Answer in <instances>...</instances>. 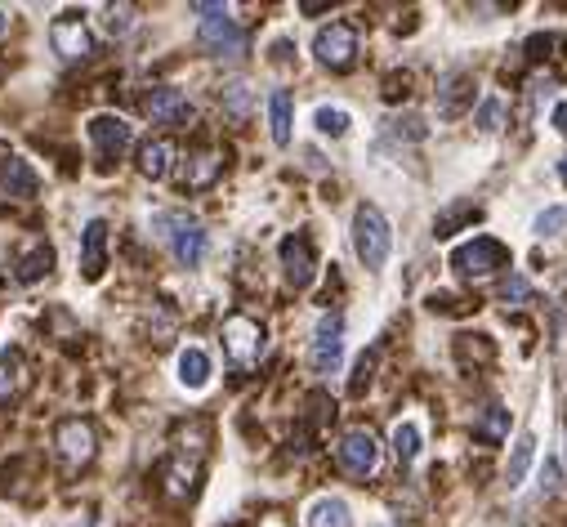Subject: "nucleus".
<instances>
[{
    "label": "nucleus",
    "mask_w": 567,
    "mask_h": 527,
    "mask_svg": "<svg viewBox=\"0 0 567 527\" xmlns=\"http://www.w3.org/2000/svg\"><path fill=\"white\" fill-rule=\"evenodd\" d=\"M367 385H371V358H362L358 362V376H353V385H349V394H362Z\"/></svg>",
    "instance_id": "34"
},
{
    "label": "nucleus",
    "mask_w": 567,
    "mask_h": 527,
    "mask_svg": "<svg viewBox=\"0 0 567 527\" xmlns=\"http://www.w3.org/2000/svg\"><path fill=\"white\" fill-rule=\"evenodd\" d=\"M474 215H478L474 206H451L447 215L438 219V237H451V228H456V224H465V219H474Z\"/></svg>",
    "instance_id": "33"
},
{
    "label": "nucleus",
    "mask_w": 567,
    "mask_h": 527,
    "mask_svg": "<svg viewBox=\"0 0 567 527\" xmlns=\"http://www.w3.org/2000/svg\"><path fill=\"white\" fill-rule=\"evenodd\" d=\"M313 126H317V134H331V139H344L349 134V126H353V117L344 108H331V103H322V108L313 112Z\"/></svg>",
    "instance_id": "25"
},
{
    "label": "nucleus",
    "mask_w": 567,
    "mask_h": 527,
    "mask_svg": "<svg viewBox=\"0 0 567 527\" xmlns=\"http://www.w3.org/2000/svg\"><path fill=\"white\" fill-rule=\"evenodd\" d=\"M469 90H474V81H469L465 72H460V76H447V81H442V94H438V112H442V117H456V112L465 108L469 99H474Z\"/></svg>",
    "instance_id": "23"
},
{
    "label": "nucleus",
    "mask_w": 567,
    "mask_h": 527,
    "mask_svg": "<svg viewBox=\"0 0 567 527\" xmlns=\"http://www.w3.org/2000/svg\"><path fill=\"white\" fill-rule=\"evenodd\" d=\"M50 45H54V54H59V59H67V63L90 59V54H94V36H90V27H85L76 14L54 18V23H50Z\"/></svg>",
    "instance_id": "10"
},
{
    "label": "nucleus",
    "mask_w": 567,
    "mask_h": 527,
    "mask_svg": "<svg viewBox=\"0 0 567 527\" xmlns=\"http://www.w3.org/2000/svg\"><path fill=\"white\" fill-rule=\"evenodd\" d=\"M532 461H536V434H523V438L514 443V452H509V465H505V483H509V492L527 483V469H532Z\"/></svg>",
    "instance_id": "21"
},
{
    "label": "nucleus",
    "mask_w": 567,
    "mask_h": 527,
    "mask_svg": "<svg viewBox=\"0 0 567 527\" xmlns=\"http://www.w3.org/2000/svg\"><path fill=\"white\" fill-rule=\"evenodd\" d=\"M0 193L27 201V197L41 193V175H36L23 157H5V161H0Z\"/></svg>",
    "instance_id": "16"
},
{
    "label": "nucleus",
    "mask_w": 567,
    "mask_h": 527,
    "mask_svg": "<svg viewBox=\"0 0 567 527\" xmlns=\"http://www.w3.org/2000/svg\"><path fill=\"white\" fill-rule=\"evenodd\" d=\"M264 344H268V331L251 313H233L224 322V353L233 358V367H255L264 358Z\"/></svg>",
    "instance_id": "4"
},
{
    "label": "nucleus",
    "mask_w": 567,
    "mask_h": 527,
    "mask_svg": "<svg viewBox=\"0 0 567 527\" xmlns=\"http://www.w3.org/2000/svg\"><path fill=\"white\" fill-rule=\"evenodd\" d=\"M550 121H554V130H559V134H567V99L559 103V108H554V117H550Z\"/></svg>",
    "instance_id": "35"
},
{
    "label": "nucleus",
    "mask_w": 567,
    "mask_h": 527,
    "mask_svg": "<svg viewBox=\"0 0 567 527\" xmlns=\"http://www.w3.org/2000/svg\"><path fill=\"white\" fill-rule=\"evenodd\" d=\"M420 443H425V438H420V425H416V420H398V425H393V456H398L402 469L416 465Z\"/></svg>",
    "instance_id": "22"
},
{
    "label": "nucleus",
    "mask_w": 567,
    "mask_h": 527,
    "mask_svg": "<svg viewBox=\"0 0 567 527\" xmlns=\"http://www.w3.org/2000/svg\"><path fill=\"white\" fill-rule=\"evenodd\" d=\"M559 175H563V184H567V157L559 161Z\"/></svg>",
    "instance_id": "37"
},
{
    "label": "nucleus",
    "mask_w": 567,
    "mask_h": 527,
    "mask_svg": "<svg viewBox=\"0 0 567 527\" xmlns=\"http://www.w3.org/2000/svg\"><path fill=\"white\" fill-rule=\"evenodd\" d=\"M353 251L358 260L380 273L389 264V251H393V233H389V219H384L380 206H358L353 210Z\"/></svg>",
    "instance_id": "1"
},
{
    "label": "nucleus",
    "mask_w": 567,
    "mask_h": 527,
    "mask_svg": "<svg viewBox=\"0 0 567 527\" xmlns=\"http://www.w3.org/2000/svg\"><path fill=\"white\" fill-rule=\"evenodd\" d=\"M23 389V358L18 353H0V398H14Z\"/></svg>",
    "instance_id": "27"
},
{
    "label": "nucleus",
    "mask_w": 567,
    "mask_h": 527,
    "mask_svg": "<svg viewBox=\"0 0 567 527\" xmlns=\"http://www.w3.org/2000/svg\"><path fill=\"white\" fill-rule=\"evenodd\" d=\"M304 527H353V514L340 496H317L304 510Z\"/></svg>",
    "instance_id": "20"
},
{
    "label": "nucleus",
    "mask_w": 567,
    "mask_h": 527,
    "mask_svg": "<svg viewBox=\"0 0 567 527\" xmlns=\"http://www.w3.org/2000/svg\"><path fill=\"white\" fill-rule=\"evenodd\" d=\"M219 170H224V157H219V152H197V157H188V166L179 170V184L197 193V188H210V184H215Z\"/></svg>",
    "instance_id": "19"
},
{
    "label": "nucleus",
    "mask_w": 567,
    "mask_h": 527,
    "mask_svg": "<svg viewBox=\"0 0 567 527\" xmlns=\"http://www.w3.org/2000/svg\"><path fill=\"white\" fill-rule=\"evenodd\" d=\"M340 465H344V474H353V478H367V474H376V465H380V443H376V434L371 429H349V434L340 438Z\"/></svg>",
    "instance_id": "9"
},
{
    "label": "nucleus",
    "mask_w": 567,
    "mask_h": 527,
    "mask_svg": "<svg viewBox=\"0 0 567 527\" xmlns=\"http://www.w3.org/2000/svg\"><path fill=\"white\" fill-rule=\"evenodd\" d=\"M103 268H108V219H90L81 228V273L99 282Z\"/></svg>",
    "instance_id": "14"
},
{
    "label": "nucleus",
    "mask_w": 567,
    "mask_h": 527,
    "mask_svg": "<svg viewBox=\"0 0 567 527\" xmlns=\"http://www.w3.org/2000/svg\"><path fill=\"white\" fill-rule=\"evenodd\" d=\"M197 14H206V18H201V27H197V41L206 45L210 54H219V59H242V54H246L242 23L228 18L224 5H197Z\"/></svg>",
    "instance_id": "3"
},
{
    "label": "nucleus",
    "mask_w": 567,
    "mask_h": 527,
    "mask_svg": "<svg viewBox=\"0 0 567 527\" xmlns=\"http://www.w3.org/2000/svg\"><path fill=\"white\" fill-rule=\"evenodd\" d=\"M563 228H567V206H545L541 215H536L532 233H536V237H559Z\"/></svg>",
    "instance_id": "31"
},
{
    "label": "nucleus",
    "mask_w": 567,
    "mask_h": 527,
    "mask_svg": "<svg viewBox=\"0 0 567 527\" xmlns=\"http://www.w3.org/2000/svg\"><path fill=\"white\" fill-rule=\"evenodd\" d=\"M152 228H157L161 237L170 242V255L179 260V268H197L201 260H206V228L197 224V219L188 215H175V210H161L157 219H152Z\"/></svg>",
    "instance_id": "2"
},
{
    "label": "nucleus",
    "mask_w": 567,
    "mask_h": 527,
    "mask_svg": "<svg viewBox=\"0 0 567 527\" xmlns=\"http://www.w3.org/2000/svg\"><path fill=\"white\" fill-rule=\"evenodd\" d=\"M474 434H478V438H492V443H501V438L509 434V411H505V407H487Z\"/></svg>",
    "instance_id": "28"
},
{
    "label": "nucleus",
    "mask_w": 567,
    "mask_h": 527,
    "mask_svg": "<svg viewBox=\"0 0 567 527\" xmlns=\"http://www.w3.org/2000/svg\"><path fill=\"white\" fill-rule=\"evenodd\" d=\"M474 126L483 130V134H501L505 130V99H501V94H487V99L478 103Z\"/></svg>",
    "instance_id": "26"
},
{
    "label": "nucleus",
    "mask_w": 567,
    "mask_h": 527,
    "mask_svg": "<svg viewBox=\"0 0 567 527\" xmlns=\"http://www.w3.org/2000/svg\"><path fill=\"white\" fill-rule=\"evenodd\" d=\"M313 54H317V63L322 67L344 72V67H353V59H358V32H353L349 23L322 27V32L313 36Z\"/></svg>",
    "instance_id": "7"
},
{
    "label": "nucleus",
    "mask_w": 567,
    "mask_h": 527,
    "mask_svg": "<svg viewBox=\"0 0 567 527\" xmlns=\"http://www.w3.org/2000/svg\"><path fill=\"white\" fill-rule=\"evenodd\" d=\"M134 27V9L130 5H103V32L108 36H130Z\"/></svg>",
    "instance_id": "30"
},
{
    "label": "nucleus",
    "mask_w": 567,
    "mask_h": 527,
    "mask_svg": "<svg viewBox=\"0 0 567 527\" xmlns=\"http://www.w3.org/2000/svg\"><path fill=\"white\" fill-rule=\"evenodd\" d=\"M54 443H59V452H63L67 465H85L94 456V425H90V420H81V416L63 420L59 434H54Z\"/></svg>",
    "instance_id": "13"
},
{
    "label": "nucleus",
    "mask_w": 567,
    "mask_h": 527,
    "mask_svg": "<svg viewBox=\"0 0 567 527\" xmlns=\"http://www.w3.org/2000/svg\"><path fill=\"white\" fill-rule=\"evenodd\" d=\"M50 268H54V251H50L45 242H36L32 251H27L23 260H18V282L32 286V282H41V277L50 273Z\"/></svg>",
    "instance_id": "24"
},
{
    "label": "nucleus",
    "mask_w": 567,
    "mask_h": 527,
    "mask_svg": "<svg viewBox=\"0 0 567 527\" xmlns=\"http://www.w3.org/2000/svg\"><path fill=\"white\" fill-rule=\"evenodd\" d=\"M277 255H282V273H286V282H291L295 291H304V286H309L313 277H317V255H313V242H309L304 233H291V237H286Z\"/></svg>",
    "instance_id": "12"
},
{
    "label": "nucleus",
    "mask_w": 567,
    "mask_h": 527,
    "mask_svg": "<svg viewBox=\"0 0 567 527\" xmlns=\"http://www.w3.org/2000/svg\"><path fill=\"white\" fill-rule=\"evenodd\" d=\"M344 358V318L340 313H322L313 327V344H309V367L317 376H331Z\"/></svg>",
    "instance_id": "6"
},
{
    "label": "nucleus",
    "mask_w": 567,
    "mask_h": 527,
    "mask_svg": "<svg viewBox=\"0 0 567 527\" xmlns=\"http://www.w3.org/2000/svg\"><path fill=\"white\" fill-rule=\"evenodd\" d=\"M224 112L233 121H246V112H251V85H246V81L228 85V90H224Z\"/></svg>",
    "instance_id": "29"
},
{
    "label": "nucleus",
    "mask_w": 567,
    "mask_h": 527,
    "mask_svg": "<svg viewBox=\"0 0 567 527\" xmlns=\"http://www.w3.org/2000/svg\"><path fill=\"white\" fill-rule=\"evenodd\" d=\"M170 170H175V143H170V139L143 143V148H139V175L157 184V179H166Z\"/></svg>",
    "instance_id": "17"
},
{
    "label": "nucleus",
    "mask_w": 567,
    "mask_h": 527,
    "mask_svg": "<svg viewBox=\"0 0 567 527\" xmlns=\"http://www.w3.org/2000/svg\"><path fill=\"white\" fill-rule=\"evenodd\" d=\"M175 376H179V385H184L188 394H201V389L210 385V376H215V367H210V353H206V349H197V344L179 349V358H175Z\"/></svg>",
    "instance_id": "15"
},
{
    "label": "nucleus",
    "mask_w": 567,
    "mask_h": 527,
    "mask_svg": "<svg viewBox=\"0 0 567 527\" xmlns=\"http://www.w3.org/2000/svg\"><path fill=\"white\" fill-rule=\"evenodd\" d=\"M291 126H295V103L286 90H273L268 94V134H273L277 148L291 143Z\"/></svg>",
    "instance_id": "18"
},
{
    "label": "nucleus",
    "mask_w": 567,
    "mask_h": 527,
    "mask_svg": "<svg viewBox=\"0 0 567 527\" xmlns=\"http://www.w3.org/2000/svg\"><path fill=\"white\" fill-rule=\"evenodd\" d=\"M143 112H148L157 126H188L192 121V99L175 85H152V94L143 99Z\"/></svg>",
    "instance_id": "11"
},
{
    "label": "nucleus",
    "mask_w": 567,
    "mask_h": 527,
    "mask_svg": "<svg viewBox=\"0 0 567 527\" xmlns=\"http://www.w3.org/2000/svg\"><path fill=\"white\" fill-rule=\"evenodd\" d=\"M85 134H90V143H94V152H99V161L108 166V161H117L121 152L130 148L134 126H130V121H121V117H112V112H99V117H90Z\"/></svg>",
    "instance_id": "8"
},
{
    "label": "nucleus",
    "mask_w": 567,
    "mask_h": 527,
    "mask_svg": "<svg viewBox=\"0 0 567 527\" xmlns=\"http://www.w3.org/2000/svg\"><path fill=\"white\" fill-rule=\"evenodd\" d=\"M9 32V14H5V9H0V36H5Z\"/></svg>",
    "instance_id": "36"
},
{
    "label": "nucleus",
    "mask_w": 567,
    "mask_h": 527,
    "mask_svg": "<svg viewBox=\"0 0 567 527\" xmlns=\"http://www.w3.org/2000/svg\"><path fill=\"white\" fill-rule=\"evenodd\" d=\"M527 295H532V286H527V277H505L501 282V304H523Z\"/></svg>",
    "instance_id": "32"
},
{
    "label": "nucleus",
    "mask_w": 567,
    "mask_h": 527,
    "mask_svg": "<svg viewBox=\"0 0 567 527\" xmlns=\"http://www.w3.org/2000/svg\"><path fill=\"white\" fill-rule=\"evenodd\" d=\"M505 264H509V251L496 242V237H474V242H465V246L451 251V268H456L460 277H469V282L501 273Z\"/></svg>",
    "instance_id": "5"
}]
</instances>
